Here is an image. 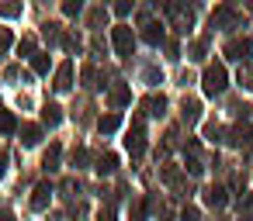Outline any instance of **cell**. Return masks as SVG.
Instances as JSON below:
<instances>
[{
  "instance_id": "obj_1",
  "label": "cell",
  "mask_w": 253,
  "mask_h": 221,
  "mask_svg": "<svg viewBox=\"0 0 253 221\" xmlns=\"http://www.w3.org/2000/svg\"><path fill=\"white\" fill-rule=\"evenodd\" d=\"M225 83H229V73H225V66H222V63L208 66V69H205V76H201V87H205V94H208V97H218V94L225 90Z\"/></svg>"
},
{
  "instance_id": "obj_2",
  "label": "cell",
  "mask_w": 253,
  "mask_h": 221,
  "mask_svg": "<svg viewBox=\"0 0 253 221\" xmlns=\"http://www.w3.org/2000/svg\"><path fill=\"white\" fill-rule=\"evenodd\" d=\"M111 38H115V49H118V56H122V59H128V56H132V45H135V35H132V28H128V25H118V28L111 32Z\"/></svg>"
},
{
  "instance_id": "obj_3",
  "label": "cell",
  "mask_w": 253,
  "mask_h": 221,
  "mask_svg": "<svg viewBox=\"0 0 253 221\" xmlns=\"http://www.w3.org/2000/svg\"><path fill=\"white\" fill-rule=\"evenodd\" d=\"M125 149H128L132 156H142V149H146V135H142V114H135L132 131H128V138H125Z\"/></svg>"
},
{
  "instance_id": "obj_4",
  "label": "cell",
  "mask_w": 253,
  "mask_h": 221,
  "mask_svg": "<svg viewBox=\"0 0 253 221\" xmlns=\"http://www.w3.org/2000/svg\"><path fill=\"white\" fill-rule=\"evenodd\" d=\"M225 56H229V59H250V56H253V38L229 42V45H225Z\"/></svg>"
},
{
  "instance_id": "obj_5",
  "label": "cell",
  "mask_w": 253,
  "mask_h": 221,
  "mask_svg": "<svg viewBox=\"0 0 253 221\" xmlns=\"http://www.w3.org/2000/svg\"><path fill=\"white\" fill-rule=\"evenodd\" d=\"M52 87H56L59 94L73 87V63H63V66L56 69V80H52Z\"/></svg>"
},
{
  "instance_id": "obj_6",
  "label": "cell",
  "mask_w": 253,
  "mask_h": 221,
  "mask_svg": "<svg viewBox=\"0 0 253 221\" xmlns=\"http://www.w3.org/2000/svg\"><path fill=\"white\" fill-rule=\"evenodd\" d=\"M49 200H52V183H39L35 193H32V207H35V211H45Z\"/></svg>"
},
{
  "instance_id": "obj_7",
  "label": "cell",
  "mask_w": 253,
  "mask_h": 221,
  "mask_svg": "<svg viewBox=\"0 0 253 221\" xmlns=\"http://www.w3.org/2000/svg\"><path fill=\"white\" fill-rule=\"evenodd\" d=\"M142 38H146L149 45H160V42H163V25H160V21H146V25H142Z\"/></svg>"
},
{
  "instance_id": "obj_8",
  "label": "cell",
  "mask_w": 253,
  "mask_h": 221,
  "mask_svg": "<svg viewBox=\"0 0 253 221\" xmlns=\"http://www.w3.org/2000/svg\"><path fill=\"white\" fill-rule=\"evenodd\" d=\"M94 169H97L101 176L115 173V169H118V156H115V152H101V156H97V166H94Z\"/></svg>"
},
{
  "instance_id": "obj_9",
  "label": "cell",
  "mask_w": 253,
  "mask_h": 221,
  "mask_svg": "<svg viewBox=\"0 0 253 221\" xmlns=\"http://www.w3.org/2000/svg\"><path fill=\"white\" fill-rule=\"evenodd\" d=\"M180 118H184V125H194V121L201 118V104H198V100H184V104H180Z\"/></svg>"
},
{
  "instance_id": "obj_10",
  "label": "cell",
  "mask_w": 253,
  "mask_h": 221,
  "mask_svg": "<svg viewBox=\"0 0 253 221\" xmlns=\"http://www.w3.org/2000/svg\"><path fill=\"white\" fill-rule=\"evenodd\" d=\"M18 131H21V142L25 145H39L42 142V125H21Z\"/></svg>"
},
{
  "instance_id": "obj_11",
  "label": "cell",
  "mask_w": 253,
  "mask_h": 221,
  "mask_svg": "<svg viewBox=\"0 0 253 221\" xmlns=\"http://www.w3.org/2000/svg\"><path fill=\"white\" fill-rule=\"evenodd\" d=\"M42 121H45L49 128H56V125L63 121V107H59V104H45V107H42Z\"/></svg>"
},
{
  "instance_id": "obj_12",
  "label": "cell",
  "mask_w": 253,
  "mask_h": 221,
  "mask_svg": "<svg viewBox=\"0 0 253 221\" xmlns=\"http://www.w3.org/2000/svg\"><path fill=\"white\" fill-rule=\"evenodd\" d=\"M146 107H149V114L163 118V114H167V97H163V94H153V97L146 100Z\"/></svg>"
},
{
  "instance_id": "obj_13",
  "label": "cell",
  "mask_w": 253,
  "mask_h": 221,
  "mask_svg": "<svg viewBox=\"0 0 253 221\" xmlns=\"http://www.w3.org/2000/svg\"><path fill=\"white\" fill-rule=\"evenodd\" d=\"M18 131V118L11 111H0V135H14Z\"/></svg>"
},
{
  "instance_id": "obj_14",
  "label": "cell",
  "mask_w": 253,
  "mask_h": 221,
  "mask_svg": "<svg viewBox=\"0 0 253 221\" xmlns=\"http://www.w3.org/2000/svg\"><path fill=\"white\" fill-rule=\"evenodd\" d=\"M118 125H122V118H118V114H104V118H97V128H101L104 135L118 131Z\"/></svg>"
},
{
  "instance_id": "obj_15",
  "label": "cell",
  "mask_w": 253,
  "mask_h": 221,
  "mask_svg": "<svg viewBox=\"0 0 253 221\" xmlns=\"http://www.w3.org/2000/svg\"><path fill=\"white\" fill-rule=\"evenodd\" d=\"M205 200H208L211 207H222V204H225V187H208V190H205Z\"/></svg>"
},
{
  "instance_id": "obj_16",
  "label": "cell",
  "mask_w": 253,
  "mask_h": 221,
  "mask_svg": "<svg viewBox=\"0 0 253 221\" xmlns=\"http://www.w3.org/2000/svg\"><path fill=\"white\" fill-rule=\"evenodd\" d=\"M108 100H111L115 107H122V104H128V100H132V90H128V87H115Z\"/></svg>"
},
{
  "instance_id": "obj_17",
  "label": "cell",
  "mask_w": 253,
  "mask_h": 221,
  "mask_svg": "<svg viewBox=\"0 0 253 221\" xmlns=\"http://www.w3.org/2000/svg\"><path fill=\"white\" fill-rule=\"evenodd\" d=\"M32 69H35L39 76H45V73H49V56H45V52H35V56H32Z\"/></svg>"
},
{
  "instance_id": "obj_18",
  "label": "cell",
  "mask_w": 253,
  "mask_h": 221,
  "mask_svg": "<svg viewBox=\"0 0 253 221\" xmlns=\"http://www.w3.org/2000/svg\"><path fill=\"white\" fill-rule=\"evenodd\" d=\"M42 166H45V169H56V166H59V145H56V142L49 145V152H45V159H42Z\"/></svg>"
},
{
  "instance_id": "obj_19",
  "label": "cell",
  "mask_w": 253,
  "mask_h": 221,
  "mask_svg": "<svg viewBox=\"0 0 253 221\" xmlns=\"http://www.w3.org/2000/svg\"><path fill=\"white\" fill-rule=\"evenodd\" d=\"M18 52H21V56H35V35H25V38L18 42Z\"/></svg>"
},
{
  "instance_id": "obj_20",
  "label": "cell",
  "mask_w": 253,
  "mask_h": 221,
  "mask_svg": "<svg viewBox=\"0 0 253 221\" xmlns=\"http://www.w3.org/2000/svg\"><path fill=\"white\" fill-rule=\"evenodd\" d=\"M87 159H90V152H87V149H73V159H70V162H73L77 169H84V166H87Z\"/></svg>"
},
{
  "instance_id": "obj_21",
  "label": "cell",
  "mask_w": 253,
  "mask_h": 221,
  "mask_svg": "<svg viewBox=\"0 0 253 221\" xmlns=\"http://www.w3.org/2000/svg\"><path fill=\"white\" fill-rule=\"evenodd\" d=\"M0 18H21V4H0Z\"/></svg>"
},
{
  "instance_id": "obj_22",
  "label": "cell",
  "mask_w": 253,
  "mask_h": 221,
  "mask_svg": "<svg viewBox=\"0 0 253 221\" xmlns=\"http://www.w3.org/2000/svg\"><path fill=\"white\" fill-rule=\"evenodd\" d=\"M205 135H208V142H222L225 128H222V125H208V128H205Z\"/></svg>"
},
{
  "instance_id": "obj_23",
  "label": "cell",
  "mask_w": 253,
  "mask_h": 221,
  "mask_svg": "<svg viewBox=\"0 0 253 221\" xmlns=\"http://www.w3.org/2000/svg\"><path fill=\"white\" fill-rule=\"evenodd\" d=\"M11 42H14V35H11L7 28H0V56H4V52L11 49Z\"/></svg>"
},
{
  "instance_id": "obj_24",
  "label": "cell",
  "mask_w": 253,
  "mask_h": 221,
  "mask_svg": "<svg viewBox=\"0 0 253 221\" xmlns=\"http://www.w3.org/2000/svg\"><path fill=\"white\" fill-rule=\"evenodd\" d=\"M205 49H208V42H205V38H198V42L191 45V59H205Z\"/></svg>"
},
{
  "instance_id": "obj_25",
  "label": "cell",
  "mask_w": 253,
  "mask_h": 221,
  "mask_svg": "<svg viewBox=\"0 0 253 221\" xmlns=\"http://www.w3.org/2000/svg\"><path fill=\"white\" fill-rule=\"evenodd\" d=\"M80 11H84L80 0H77V4H73V0H66V4H63V14H70V18H73V14H80Z\"/></svg>"
},
{
  "instance_id": "obj_26",
  "label": "cell",
  "mask_w": 253,
  "mask_h": 221,
  "mask_svg": "<svg viewBox=\"0 0 253 221\" xmlns=\"http://www.w3.org/2000/svg\"><path fill=\"white\" fill-rule=\"evenodd\" d=\"M180 218H184V221H198V207H184Z\"/></svg>"
},
{
  "instance_id": "obj_27",
  "label": "cell",
  "mask_w": 253,
  "mask_h": 221,
  "mask_svg": "<svg viewBox=\"0 0 253 221\" xmlns=\"http://www.w3.org/2000/svg\"><path fill=\"white\" fill-rule=\"evenodd\" d=\"M97 221H115V207H101V214H97Z\"/></svg>"
},
{
  "instance_id": "obj_28",
  "label": "cell",
  "mask_w": 253,
  "mask_h": 221,
  "mask_svg": "<svg viewBox=\"0 0 253 221\" xmlns=\"http://www.w3.org/2000/svg\"><path fill=\"white\" fill-rule=\"evenodd\" d=\"M132 11V4H128V0H122V4H115V14H128Z\"/></svg>"
},
{
  "instance_id": "obj_29",
  "label": "cell",
  "mask_w": 253,
  "mask_h": 221,
  "mask_svg": "<svg viewBox=\"0 0 253 221\" xmlns=\"http://www.w3.org/2000/svg\"><path fill=\"white\" fill-rule=\"evenodd\" d=\"M4 76H7V80H18V76H21V69H18V66H7V73H4Z\"/></svg>"
},
{
  "instance_id": "obj_30",
  "label": "cell",
  "mask_w": 253,
  "mask_h": 221,
  "mask_svg": "<svg viewBox=\"0 0 253 221\" xmlns=\"http://www.w3.org/2000/svg\"><path fill=\"white\" fill-rule=\"evenodd\" d=\"M0 221H18V218H14V214H11L7 207H0Z\"/></svg>"
},
{
  "instance_id": "obj_31",
  "label": "cell",
  "mask_w": 253,
  "mask_h": 221,
  "mask_svg": "<svg viewBox=\"0 0 253 221\" xmlns=\"http://www.w3.org/2000/svg\"><path fill=\"white\" fill-rule=\"evenodd\" d=\"M0 176H4V159H0Z\"/></svg>"
}]
</instances>
